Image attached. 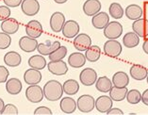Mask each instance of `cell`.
<instances>
[{
	"label": "cell",
	"mask_w": 148,
	"mask_h": 115,
	"mask_svg": "<svg viewBox=\"0 0 148 115\" xmlns=\"http://www.w3.org/2000/svg\"><path fill=\"white\" fill-rule=\"evenodd\" d=\"M63 92L68 95H75L79 91V84L75 79H68L62 84Z\"/></svg>",
	"instance_id": "obj_33"
},
{
	"label": "cell",
	"mask_w": 148,
	"mask_h": 115,
	"mask_svg": "<svg viewBox=\"0 0 148 115\" xmlns=\"http://www.w3.org/2000/svg\"><path fill=\"white\" fill-rule=\"evenodd\" d=\"M34 114L35 115H51L52 110L47 107L42 106V107H37V109L34 110Z\"/></svg>",
	"instance_id": "obj_41"
},
{
	"label": "cell",
	"mask_w": 148,
	"mask_h": 115,
	"mask_svg": "<svg viewBox=\"0 0 148 115\" xmlns=\"http://www.w3.org/2000/svg\"><path fill=\"white\" fill-rule=\"evenodd\" d=\"M1 30L7 34H15L19 29V23L14 18H8L1 23Z\"/></svg>",
	"instance_id": "obj_20"
},
{
	"label": "cell",
	"mask_w": 148,
	"mask_h": 115,
	"mask_svg": "<svg viewBox=\"0 0 148 115\" xmlns=\"http://www.w3.org/2000/svg\"><path fill=\"white\" fill-rule=\"evenodd\" d=\"M42 91H44V95L46 100L51 102H55L60 100L62 97V94L64 93L62 84L58 80L47 81L45 84L44 88H42Z\"/></svg>",
	"instance_id": "obj_1"
},
{
	"label": "cell",
	"mask_w": 148,
	"mask_h": 115,
	"mask_svg": "<svg viewBox=\"0 0 148 115\" xmlns=\"http://www.w3.org/2000/svg\"><path fill=\"white\" fill-rule=\"evenodd\" d=\"M132 29L140 38H144L148 36V20L144 18L134 21L132 24Z\"/></svg>",
	"instance_id": "obj_15"
},
{
	"label": "cell",
	"mask_w": 148,
	"mask_h": 115,
	"mask_svg": "<svg viewBox=\"0 0 148 115\" xmlns=\"http://www.w3.org/2000/svg\"><path fill=\"white\" fill-rule=\"evenodd\" d=\"M139 44H140V37L134 31L127 32L123 37V44L126 48H134L136 46H138Z\"/></svg>",
	"instance_id": "obj_29"
},
{
	"label": "cell",
	"mask_w": 148,
	"mask_h": 115,
	"mask_svg": "<svg viewBox=\"0 0 148 115\" xmlns=\"http://www.w3.org/2000/svg\"><path fill=\"white\" fill-rule=\"evenodd\" d=\"M109 10H110V15L117 20L123 18L125 13V10L123 9V7L121 6V4H119V3H116V2L111 3L110 5Z\"/></svg>",
	"instance_id": "obj_34"
},
{
	"label": "cell",
	"mask_w": 148,
	"mask_h": 115,
	"mask_svg": "<svg viewBox=\"0 0 148 115\" xmlns=\"http://www.w3.org/2000/svg\"><path fill=\"white\" fill-rule=\"evenodd\" d=\"M10 9L8 6H0V21H4L10 16Z\"/></svg>",
	"instance_id": "obj_39"
},
{
	"label": "cell",
	"mask_w": 148,
	"mask_h": 115,
	"mask_svg": "<svg viewBox=\"0 0 148 115\" xmlns=\"http://www.w3.org/2000/svg\"><path fill=\"white\" fill-rule=\"evenodd\" d=\"M60 46V42L59 41L50 42L47 41L46 42H42V44H38L37 50L39 54L42 56H49L50 54L53 53L55 50H57Z\"/></svg>",
	"instance_id": "obj_16"
},
{
	"label": "cell",
	"mask_w": 148,
	"mask_h": 115,
	"mask_svg": "<svg viewBox=\"0 0 148 115\" xmlns=\"http://www.w3.org/2000/svg\"><path fill=\"white\" fill-rule=\"evenodd\" d=\"M28 65L31 68H34V69L37 70H42L45 69L46 66V60L45 59V57L42 55H34L31 56L29 59H28Z\"/></svg>",
	"instance_id": "obj_30"
},
{
	"label": "cell",
	"mask_w": 148,
	"mask_h": 115,
	"mask_svg": "<svg viewBox=\"0 0 148 115\" xmlns=\"http://www.w3.org/2000/svg\"><path fill=\"white\" fill-rule=\"evenodd\" d=\"M110 23L109 14L105 12H99L93 15L92 18V24L97 29H104L108 24Z\"/></svg>",
	"instance_id": "obj_19"
},
{
	"label": "cell",
	"mask_w": 148,
	"mask_h": 115,
	"mask_svg": "<svg viewBox=\"0 0 148 115\" xmlns=\"http://www.w3.org/2000/svg\"><path fill=\"white\" fill-rule=\"evenodd\" d=\"M126 100L129 104H132V105H136V104L140 103L142 101V93L140 92L138 90H130L126 93Z\"/></svg>",
	"instance_id": "obj_35"
},
{
	"label": "cell",
	"mask_w": 148,
	"mask_h": 115,
	"mask_svg": "<svg viewBox=\"0 0 148 115\" xmlns=\"http://www.w3.org/2000/svg\"><path fill=\"white\" fill-rule=\"evenodd\" d=\"M111 81H112L113 86H116V87H119V88H124L128 85L129 77L125 72L119 71L113 75L112 80Z\"/></svg>",
	"instance_id": "obj_26"
},
{
	"label": "cell",
	"mask_w": 148,
	"mask_h": 115,
	"mask_svg": "<svg viewBox=\"0 0 148 115\" xmlns=\"http://www.w3.org/2000/svg\"><path fill=\"white\" fill-rule=\"evenodd\" d=\"M123 33L122 25L117 21H112L104 28V36L109 40H117Z\"/></svg>",
	"instance_id": "obj_2"
},
{
	"label": "cell",
	"mask_w": 148,
	"mask_h": 115,
	"mask_svg": "<svg viewBox=\"0 0 148 115\" xmlns=\"http://www.w3.org/2000/svg\"><path fill=\"white\" fill-rule=\"evenodd\" d=\"M112 107V99L110 95H101L95 100V109L101 113H107Z\"/></svg>",
	"instance_id": "obj_17"
},
{
	"label": "cell",
	"mask_w": 148,
	"mask_h": 115,
	"mask_svg": "<svg viewBox=\"0 0 148 115\" xmlns=\"http://www.w3.org/2000/svg\"><path fill=\"white\" fill-rule=\"evenodd\" d=\"M66 55H67V48L65 46L60 45L59 48L50 54L48 57L50 60H61L66 57Z\"/></svg>",
	"instance_id": "obj_36"
},
{
	"label": "cell",
	"mask_w": 148,
	"mask_h": 115,
	"mask_svg": "<svg viewBox=\"0 0 148 115\" xmlns=\"http://www.w3.org/2000/svg\"><path fill=\"white\" fill-rule=\"evenodd\" d=\"M101 56V48L98 45H91L85 51L86 60L90 62H95L100 59Z\"/></svg>",
	"instance_id": "obj_32"
},
{
	"label": "cell",
	"mask_w": 148,
	"mask_h": 115,
	"mask_svg": "<svg viewBox=\"0 0 148 115\" xmlns=\"http://www.w3.org/2000/svg\"><path fill=\"white\" fill-rule=\"evenodd\" d=\"M123 51L122 44L117 40H109L104 44V53L107 56L117 57Z\"/></svg>",
	"instance_id": "obj_6"
},
{
	"label": "cell",
	"mask_w": 148,
	"mask_h": 115,
	"mask_svg": "<svg viewBox=\"0 0 148 115\" xmlns=\"http://www.w3.org/2000/svg\"><path fill=\"white\" fill-rule=\"evenodd\" d=\"M22 89H23L22 82L16 77L10 78V79L6 81V90L10 94L12 95L19 94L21 91H22Z\"/></svg>",
	"instance_id": "obj_23"
},
{
	"label": "cell",
	"mask_w": 148,
	"mask_h": 115,
	"mask_svg": "<svg viewBox=\"0 0 148 115\" xmlns=\"http://www.w3.org/2000/svg\"><path fill=\"white\" fill-rule=\"evenodd\" d=\"M12 44V38L10 34H7L5 32H0V49L4 50L10 47Z\"/></svg>",
	"instance_id": "obj_37"
},
{
	"label": "cell",
	"mask_w": 148,
	"mask_h": 115,
	"mask_svg": "<svg viewBox=\"0 0 148 115\" xmlns=\"http://www.w3.org/2000/svg\"><path fill=\"white\" fill-rule=\"evenodd\" d=\"M23 0H3L6 6L10 7V8H16L18 6H21Z\"/></svg>",
	"instance_id": "obj_42"
},
{
	"label": "cell",
	"mask_w": 148,
	"mask_h": 115,
	"mask_svg": "<svg viewBox=\"0 0 148 115\" xmlns=\"http://www.w3.org/2000/svg\"><path fill=\"white\" fill-rule=\"evenodd\" d=\"M26 97L31 103H39L42 101L45 97L44 91L39 84L29 85L26 90Z\"/></svg>",
	"instance_id": "obj_4"
},
{
	"label": "cell",
	"mask_w": 148,
	"mask_h": 115,
	"mask_svg": "<svg viewBox=\"0 0 148 115\" xmlns=\"http://www.w3.org/2000/svg\"><path fill=\"white\" fill-rule=\"evenodd\" d=\"M112 86H113L112 81H111L108 77H106V75L97 78V80L95 82L96 90L103 93L109 92L110 91V89L112 88Z\"/></svg>",
	"instance_id": "obj_28"
},
{
	"label": "cell",
	"mask_w": 148,
	"mask_h": 115,
	"mask_svg": "<svg viewBox=\"0 0 148 115\" xmlns=\"http://www.w3.org/2000/svg\"><path fill=\"white\" fill-rule=\"evenodd\" d=\"M77 109L83 113H89L95 107V100L90 94H83L77 100Z\"/></svg>",
	"instance_id": "obj_3"
},
{
	"label": "cell",
	"mask_w": 148,
	"mask_h": 115,
	"mask_svg": "<svg viewBox=\"0 0 148 115\" xmlns=\"http://www.w3.org/2000/svg\"><path fill=\"white\" fill-rule=\"evenodd\" d=\"M4 62L6 63V65L10 67L19 66L22 62V57L16 51H10L6 53V55L4 56Z\"/></svg>",
	"instance_id": "obj_27"
},
{
	"label": "cell",
	"mask_w": 148,
	"mask_h": 115,
	"mask_svg": "<svg viewBox=\"0 0 148 115\" xmlns=\"http://www.w3.org/2000/svg\"><path fill=\"white\" fill-rule=\"evenodd\" d=\"M26 33L31 38L37 39L42 33V26L37 20H31L26 25Z\"/></svg>",
	"instance_id": "obj_14"
},
{
	"label": "cell",
	"mask_w": 148,
	"mask_h": 115,
	"mask_svg": "<svg viewBox=\"0 0 148 115\" xmlns=\"http://www.w3.org/2000/svg\"><path fill=\"white\" fill-rule=\"evenodd\" d=\"M57 4H64V3H66L68 0H54Z\"/></svg>",
	"instance_id": "obj_47"
},
{
	"label": "cell",
	"mask_w": 148,
	"mask_h": 115,
	"mask_svg": "<svg viewBox=\"0 0 148 115\" xmlns=\"http://www.w3.org/2000/svg\"><path fill=\"white\" fill-rule=\"evenodd\" d=\"M102 5L99 0H86L85 3L83 4V12L87 16H93L96 13H98Z\"/></svg>",
	"instance_id": "obj_18"
},
{
	"label": "cell",
	"mask_w": 148,
	"mask_h": 115,
	"mask_svg": "<svg viewBox=\"0 0 148 115\" xmlns=\"http://www.w3.org/2000/svg\"><path fill=\"white\" fill-rule=\"evenodd\" d=\"M92 45V39L86 33H78L75 37L74 46L78 51H86Z\"/></svg>",
	"instance_id": "obj_7"
},
{
	"label": "cell",
	"mask_w": 148,
	"mask_h": 115,
	"mask_svg": "<svg viewBox=\"0 0 148 115\" xmlns=\"http://www.w3.org/2000/svg\"><path fill=\"white\" fill-rule=\"evenodd\" d=\"M4 107H5V103H4V101H3L2 98H0V113L2 112V110H3V109H4Z\"/></svg>",
	"instance_id": "obj_46"
},
{
	"label": "cell",
	"mask_w": 148,
	"mask_h": 115,
	"mask_svg": "<svg viewBox=\"0 0 148 115\" xmlns=\"http://www.w3.org/2000/svg\"><path fill=\"white\" fill-rule=\"evenodd\" d=\"M125 16L128 18L129 20L136 21L142 18L143 15V10L139 5L137 4H131L127 6L125 10Z\"/></svg>",
	"instance_id": "obj_21"
},
{
	"label": "cell",
	"mask_w": 148,
	"mask_h": 115,
	"mask_svg": "<svg viewBox=\"0 0 148 115\" xmlns=\"http://www.w3.org/2000/svg\"><path fill=\"white\" fill-rule=\"evenodd\" d=\"M24 80L27 85L39 84L42 81V73L40 70L31 68L26 70L24 74Z\"/></svg>",
	"instance_id": "obj_13"
},
{
	"label": "cell",
	"mask_w": 148,
	"mask_h": 115,
	"mask_svg": "<svg viewBox=\"0 0 148 115\" xmlns=\"http://www.w3.org/2000/svg\"><path fill=\"white\" fill-rule=\"evenodd\" d=\"M127 92H128V90L126 87L119 88V87H116V86H112V88L110 89V91L109 92H110V98L112 99V101L120 102V101H123V100H125Z\"/></svg>",
	"instance_id": "obj_31"
},
{
	"label": "cell",
	"mask_w": 148,
	"mask_h": 115,
	"mask_svg": "<svg viewBox=\"0 0 148 115\" xmlns=\"http://www.w3.org/2000/svg\"><path fill=\"white\" fill-rule=\"evenodd\" d=\"M129 73L133 79L135 80H143L145 79L147 75H148V70L145 67H143L142 65H132L129 70Z\"/></svg>",
	"instance_id": "obj_25"
},
{
	"label": "cell",
	"mask_w": 148,
	"mask_h": 115,
	"mask_svg": "<svg viewBox=\"0 0 148 115\" xmlns=\"http://www.w3.org/2000/svg\"><path fill=\"white\" fill-rule=\"evenodd\" d=\"M1 114H12V115H16L18 114V109L16 106H14L13 104H8L5 105L4 109H3Z\"/></svg>",
	"instance_id": "obj_38"
},
{
	"label": "cell",
	"mask_w": 148,
	"mask_h": 115,
	"mask_svg": "<svg viewBox=\"0 0 148 115\" xmlns=\"http://www.w3.org/2000/svg\"><path fill=\"white\" fill-rule=\"evenodd\" d=\"M79 25L77 21L75 20H69V21H66L64 23V26L62 27V35L64 36L65 38L68 39H72V38H75L79 33Z\"/></svg>",
	"instance_id": "obj_9"
},
{
	"label": "cell",
	"mask_w": 148,
	"mask_h": 115,
	"mask_svg": "<svg viewBox=\"0 0 148 115\" xmlns=\"http://www.w3.org/2000/svg\"><path fill=\"white\" fill-rule=\"evenodd\" d=\"M142 102L144 105L148 106V89L142 93Z\"/></svg>",
	"instance_id": "obj_44"
},
{
	"label": "cell",
	"mask_w": 148,
	"mask_h": 115,
	"mask_svg": "<svg viewBox=\"0 0 148 115\" xmlns=\"http://www.w3.org/2000/svg\"><path fill=\"white\" fill-rule=\"evenodd\" d=\"M143 49L145 54H147L148 55V39L147 40H145L143 42Z\"/></svg>",
	"instance_id": "obj_45"
},
{
	"label": "cell",
	"mask_w": 148,
	"mask_h": 115,
	"mask_svg": "<svg viewBox=\"0 0 148 115\" xmlns=\"http://www.w3.org/2000/svg\"><path fill=\"white\" fill-rule=\"evenodd\" d=\"M86 57L80 52L72 53L68 57V63L73 68H80L85 65L86 63Z\"/></svg>",
	"instance_id": "obj_24"
},
{
	"label": "cell",
	"mask_w": 148,
	"mask_h": 115,
	"mask_svg": "<svg viewBox=\"0 0 148 115\" xmlns=\"http://www.w3.org/2000/svg\"><path fill=\"white\" fill-rule=\"evenodd\" d=\"M60 107L61 111L64 113H67V114L74 113L75 110L77 109V101L72 97H70V96L61 98V101L60 103Z\"/></svg>",
	"instance_id": "obj_22"
},
{
	"label": "cell",
	"mask_w": 148,
	"mask_h": 115,
	"mask_svg": "<svg viewBox=\"0 0 148 115\" xmlns=\"http://www.w3.org/2000/svg\"><path fill=\"white\" fill-rule=\"evenodd\" d=\"M21 10L24 14L27 16H34L40 10V3L38 0H23Z\"/></svg>",
	"instance_id": "obj_10"
},
{
	"label": "cell",
	"mask_w": 148,
	"mask_h": 115,
	"mask_svg": "<svg viewBox=\"0 0 148 115\" xmlns=\"http://www.w3.org/2000/svg\"><path fill=\"white\" fill-rule=\"evenodd\" d=\"M97 73L95 69L92 68H85L80 72L79 75V80H80L81 84L84 86H92L95 84L97 80Z\"/></svg>",
	"instance_id": "obj_5"
},
{
	"label": "cell",
	"mask_w": 148,
	"mask_h": 115,
	"mask_svg": "<svg viewBox=\"0 0 148 115\" xmlns=\"http://www.w3.org/2000/svg\"><path fill=\"white\" fill-rule=\"evenodd\" d=\"M48 71L55 75H63L68 72V66L66 62L61 60H50L47 63Z\"/></svg>",
	"instance_id": "obj_11"
},
{
	"label": "cell",
	"mask_w": 148,
	"mask_h": 115,
	"mask_svg": "<svg viewBox=\"0 0 148 115\" xmlns=\"http://www.w3.org/2000/svg\"><path fill=\"white\" fill-rule=\"evenodd\" d=\"M10 72L5 66L0 65V83H5L8 80Z\"/></svg>",
	"instance_id": "obj_40"
},
{
	"label": "cell",
	"mask_w": 148,
	"mask_h": 115,
	"mask_svg": "<svg viewBox=\"0 0 148 115\" xmlns=\"http://www.w3.org/2000/svg\"><path fill=\"white\" fill-rule=\"evenodd\" d=\"M38 41L35 38H31L29 36H24L19 40V47L24 52L30 53L37 50Z\"/></svg>",
	"instance_id": "obj_12"
},
{
	"label": "cell",
	"mask_w": 148,
	"mask_h": 115,
	"mask_svg": "<svg viewBox=\"0 0 148 115\" xmlns=\"http://www.w3.org/2000/svg\"><path fill=\"white\" fill-rule=\"evenodd\" d=\"M146 79H147V84H148V75H147V77H146Z\"/></svg>",
	"instance_id": "obj_48"
},
{
	"label": "cell",
	"mask_w": 148,
	"mask_h": 115,
	"mask_svg": "<svg viewBox=\"0 0 148 115\" xmlns=\"http://www.w3.org/2000/svg\"><path fill=\"white\" fill-rule=\"evenodd\" d=\"M109 115H123L124 114V111H123L121 109H118V107H114V109H112V107H111V109L108 111L107 112Z\"/></svg>",
	"instance_id": "obj_43"
},
{
	"label": "cell",
	"mask_w": 148,
	"mask_h": 115,
	"mask_svg": "<svg viewBox=\"0 0 148 115\" xmlns=\"http://www.w3.org/2000/svg\"><path fill=\"white\" fill-rule=\"evenodd\" d=\"M65 22L66 21L64 14L60 12H56L50 17V27H51L53 32L59 33V32L62 30V27Z\"/></svg>",
	"instance_id": "obj_8"
}]
</instances>
